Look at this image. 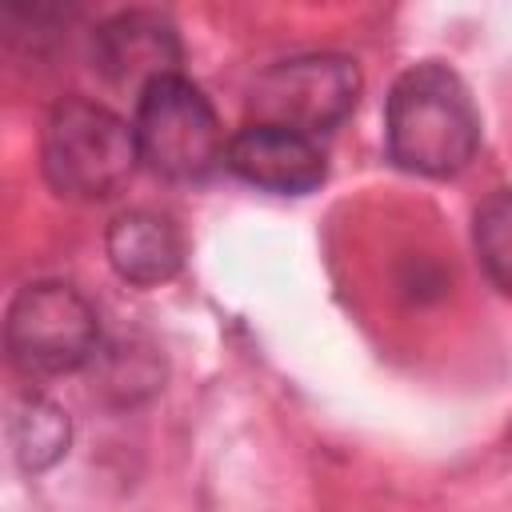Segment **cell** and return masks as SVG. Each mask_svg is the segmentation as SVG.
<instances>
[{
	"label": "cell",
	"mask_w": 512,
	"mask_h": 512,
	"mask_svg": "<svg viewBox=\"0 0 512 512\" xmlns=\"http://www.w3.org/2000/svg\"><path fill=\"white\" fill-rule=\"evenodd\" d=\"M388 156L416 176H452L480 148V112L468 84L440 60L396 76L384 104Z\"/></svg>",
	"instance_id": "cell-1"
},
{
	"label": "cell",
	"mask_w": 512,
	"mask_h": 512,
	"mask_svg": "<svg viewBox=\"0 0 512 512\" xmlns=\"http://www.w3.org/2000/svg\"><path fill=\"white\" fill-rule=\"evenodd\" d=\"M136 128L88 96H64L44 124V180L68 200H108L136 172Z\"/></svg>",
	"instance_id": "cell-2"
},
{
	"label": "cell",
	"mask_w": 512,
	"mask_h": 512,
	"mask_svg": "<svg viewBox=\"0 0 512 512\" xmlns=\"http://www.w3.org/2000/svg\"><path fill=\"white\" fill-rule=\"evenodd\" d=\"M140 160L168 180H204L228 152L216 108L188 76H164L136 96Z\"/></svg>",
	"instance_id": "cell-3"
},
{
	"label": "cell",
	"mask_w": 512,
	"mask_h": 512,
	"mask_svg": "<svg viewBox=\"0 0 512 512\" xmlns=\"http://www.w3.org/2000/svg\"><path fill=\"white\" fill-rule=\"evenodd\" d=\"M360 100V68L336 52H308L268 64L248 88L252 124L316 136L336 128Z\"/></svg>",
	"instance_id": "cell-4"
},
{
	"label": "cell",
	"mask_w": 512,
	"mask_h": 512,
	"mask_svg": "<svg viewBox=\"0 0 512 512\" xmlns=\"http://www.w3.org/2000/svg\"><path fill=\"white\" fill-rule=\"evenodd\" d=\"M8 356L24 376H64L96 360L100 324L92 304L60 280L16 292L4 324Z\"/></svg>",
	"instance_id": "cell-5"
},
{
	"label": "cell",
	"mask_w": 512,
	"mask_h": 512,
	"mask_svg": "<svg viewBox=\"0 0 512 512\" xmlns=\"http://www.w3.org/2000/svg\"><path fill=\"white\" fill-rule=\"evenodd\" d=\"M180 36L160 12H120L92 32V64L116 88H152L180 72Z\"/></svg>",
	"instance_id": "cell-6"
},
{
	"label": "cell",
	"mask_w": 512,
	"mask_h": 512,
	"mask_svg": "<svg viewBox=\"0 0 512 512\" xmlns=\"http://www.w3.org/2000/svg\"><path fill=\"white\" fill-rule=\"evenodd\" d=\"M224 164L232 176H240L252 188L276 192V196H304L324 184L328 164L324 152L312 144V136L272 128V124H248L228 140Z\"/></svg>",
	"instance_id": "cell-7"
},
{
	"label": "cell",
	"mask_w": 512,
	"mask_h": 512,
	"mask_svg": "<svg viewBox=\"0 0 512 512\" xmlns=\"http://www.w3.org/2000/svg\"><path fill=\"white\" fill-rule=\"evenodd\" d=\"M104 244H108V260H112L116 276L136 288H156V284L172 280L184 264V240H180L176 224L148 208H132V212L116 216L108 224Z\"/></svg>",
	"instance_id": "cell-8"
},
{
	"label": "cell",
	"mask_w": 512,
	"mask_h": 512,
	"mask_svg": "<svg viewBox=\"0 0 512 512\" xmlns=\"http://www.w3.org/2000/svg\"><path fill=\"white\" fill-rule=\"evenodd\" d=\"M8 436H12V452H16L20 468L44 472L68 452L72 428H68V416H64L60 404H52L44 396H24L12 408Z\"/></svg>",
	"instance_id": "cell-9"
},
{
	"label": "cell",
	"mask_w": 512,
	"mask_h": 512,
	"mask_svg": "<svg viewBox=\"0 0 512 512\" xmlns=\"http://www.w3.org/2000/svg\"><path fill=\"white\" fill-rule=\"evenodd\" d=\"M472 240L488 280L512 296V188H496L476 204Z\"/></svg>",
	"instance_id": "cell-10"
}]
</instances>
